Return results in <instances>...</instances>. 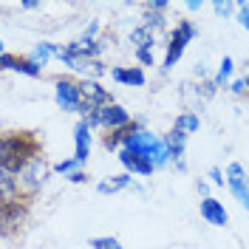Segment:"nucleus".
Instances as JSON below:
<instances>
[{
    "label": "nucleus",
    "instance_id": "1",
    "mask_svg": "<svg viewBox=\"0 0 249 249\" xmlns=\"http://www.w3.org/2000/svg\"><path fill=\"white\" fill-rule=\"evenodd\" d=\"M37 153H40V144H37L34 136H29V133H6L3 147H0V170L20 176L37 159Z\"/></svg>",
    "mask_w": 249,
    "mask_h": 249
},
{
    "label": "nucleus",
    "instance_id": "2",
    "mask_svg": "<svg viewBox=\"0 0 249 249\" xmlns=\"http://www.w3.org/2000/svg\"><path fill=\"white\" fill-rule=\"evenodd\" d=\"M124 150H133V153H142L147 156L150 161H153L156 167H164L167 161H170V153H167V144L164 139H156L153 133H147L144 127H124Z\"/></svg>",
    "mask_w": 249,
    "mask_h": 249
},
{
    "label": "nucleus",
    "instance_id": "3",
    "mask_svg": "<svg viewBox=\"0 0 249 249\" xmlns=\"http://www.w3.org/2000/svg\"><path fill=\"white\" fill-rule=\"evenodd\" d=\"M85 122L91 124V127H108V130H124V127H130V113L122 108V105H108V108L96 110L91 113Z\"/></svg>",
    "mask_w": 249,
    "mask_h": 249
},
{
    "label": "nucleus",
    "instance_id": "4",
    "mask_svg": "<svg viewBox=\"0 0 249 249\" xmlns=\"http://www.w3.org/2000/svg\"><path fill=\"white\" fill-rule=\"evenodd\" d=\"M196 37V29H193V23L190 20H181L176 31L170 34V43H167V54H164V68H173L176 62L181 60V54H184L187 43Z\"/></svg>",
    "mask_w": 249,
    "mask_h": 249
},
{
    "label": "nucleus",
    "instance_id": "5",
    "mask_svg": "<svg viewBox=\"0 0 249 249\" xmlns=\"http://www.w3.org/2000/svg\"><path fill=\"white\" fill-rule=\"evenodd\" d=\"M57 105L68 113H85L82 105V85L74 79H57Z\"/></svg>",
    "mask_w": 249,
    "mask_h": 249
},
{
    "label": "nucleus",
    "instance_id": "6",
    "mask_svg": "<svg viewBox=\"0 0 249 249\" xmlns=\"http://www.w3.org/2000/svg\"><path fill=\"white\" fill-rule=\"evenodd\" d=\"M82 105H85V113L91 116L96 110L113 105V99H110V93L105 91L96 79H85V82H82Z\"/></svg>",
    "mask_w": 249,
    "mask_h": 249
},
{
    "label": "nucleus",
    "instance_id": "7",
    "mask_svg": "<svg viewBox=\"0 0 249 249\" xmlns=\"http://www.w3.org/2000/svg\"><path fill=\"white\" fill-rule=\"evenodd\" d=\"M227 184H230L235 198L249 210V176L244 173L241 164H230V167H227Z\"/></svg>",
    "mask_w": 249,
    "mask_h": 249
},
{
    "label": "nucleus",
    "instance_id": "8",
    "mask_svg": "<svg viewBox=\"0 0 249 249\" xmlns=\"http://www.w3.org/2000/svg\"><path fill=\"white\" fill-rule=\"evenodd\" d=\"M17 178H20V187H26L29 193H34L37 187L46 181V164H43V156H37V159H34V161H31Z\"/></svg>",
    "mask_w": 249,
    "mask_h": 249
},
{
    "label": "nucleus",
    "instance_id": "9",
    "mask_svg": "<svg viewBox=\"0 0 249 249\" xmlns=\"http://www.w3.org/2000/svg\"><path fill=\"white\" fill-rule=\"evenodd\" d=\"M119 161H122L130 173H136V176H150V173L156 170V164L147 159V156L133 153V150H124V147L119 150Z\"/></svg>",
    "mask_w": 249,
    "mask_h": 249
},
{
    "label": "nucleus",
    "instance_id": "10",
    "mask_svg": "<svg viewBox=\"0 0 249 249\" xmlns=\"http://www.w3.org/2000/svg\"><path fill=\"white\" fill-rule=\"evenodd\" d=\"M201 218L207 224H213V227H227V221H230L224 204L215 201V198H204L201 201Z\"/></svg>",
    "mask_w": 249,
    "mask_h": 249
},
{
    "label": "nucleus",
    "instance_id": "11",
    "mask_svg": "<svg viewBox=\"0 0 249 249\" xmlns=\"http://www.w3.org/2000/svg\"><path fill=\"white\" fill-rule=\"evenodd\" d=\"M74 139H77V159L79 164H85L88 161V156H91V124L85 122H77V127H74Z\"/></svg>",
    "mask_w": 249,
    "mask_h": 249
},
{
    "label": "nucleus",
    "instance_id": "12",
    "mask_svg": "<svg viewBox=\"0 0 249 249\" xmlns=\"http://www.w3.org/2000/svg\"><path fill=\"white\" fill-rule=\"evenodd\" d=\"M0 62H3V68L6 71H20V74H26V77H40V65L31 60H23V57H12L9 51L0 57Z\"/></svg>",
    "mask_w": 249,
    "mask_h": 249
},
{
    "label": "nucleus",
    "instance_id": "13",
    "mask_svg": "<svg viewBox=\"0 0 249 249\" xmlns=\"http://www.w3.org/2000/svg\"><path fill=\"white\" fill-rule=\"evenodd\" d=\"M110 77L116 79V82H122V85H136V88L144 85V74H142V68H113Z\"/></svg>",
    "mask_w": 249,
    "mask_h": 249
},
{
    "label": "nucleus",
    "instance_id": "14",
    "mask_svg": "<svg viewBox=\"0 0 249 249\" xmlns=\"http://www.w3.org/2000/svg\"><path fill=\"white\" fill-rule=\"evenodd\" d=\"M184 142H187V133L176 130V127H173L170 133H167L164 144H167V153H170V159H178V156L184 153Z\"/></svg>",
    "mask_w": 249,
    "mask_h": 249
},
{
    "label": "nucleus",
    "instance_id": "15",
    "mask_svg": "<svg viewBox=\"0 0 249 249\" xmlns=\"http://www.w3.org/2000/svg\"><path fill=\"white\" fill-rule=\"evenodd\" d=\"M130 43L136 46V51H150V46H153V31L147 29V26L133 29V34H130Z\"/></svg>",
    "mask_w": 249,
    "mask_h": 249
},
{
    "label": "nucleus",
    "instance_id": "16",
    "mask_svg": "<svg viewBox=\"0 0 249 249\" xmlns=\"http://www.w3.org/2000/svg\"><path fill=\"white\" fill-rule=\"evenodd\" d=\"M127 184H130V176L124 173V176H113L110 181H102V184L96 187V190H99L102 196H110V193H119V190H124Z\"/></svg>",
    "mask_w": 249,
    "mask_h": 249
},
{
    "label": "nucleus",
    "instance_id": "17",
    "mask_svg": "<svg viewBox=\"0 0 249 249\" xmlns=\"http://www.w3.org/2000/svg\"><path fill=\"white\" fill-rule=\"evenodd\" d=\"M57 48L60 46H54V43H43V46H37L34 51H31V60L37 62V65H46V62L57 54Z\"/></svg>",
    "mask_w": 249,
    "mask_h": 249
},
{
    "label": "nucleus",
    "instance_id": "18",
    "mask_svg": "<svg viewBox=\"0 0 249 249\" xmlns=\"http://www.w3.org/2000/svg\"><path fill=\"white\" fill-rule=\"evenodd\" d=\"M198 127H201V122H198L196 113H181V116L176 119V130H181V133H196Z\"/></svg>",
    "mask_w": 249,
    "mask_h": 249
},
{
    "label": "nucleus",
    "instance_id": "19",
    "mask_svg": "<svg viewBox=\"0 0 249 249\" xmlns=\"http://www.w3.org/2000/svg\"><path fill=\"white\" fill-rule=\"evenodd\" d=\"M230 77H232V60L224 57V60H221V68H218V74H215V85H224Z\"/></svg>",
    "mask_w": 249,
    "mask_h": 249
},
{
    "label": "nucleus",
    "instance_id": "20",
    "mask_svg": "<svg viewBox=\"0 0 249 249\" xmlns=\"http://www.w3.org/2000/svg\"><path fill=\"white\" fill-rule=\"evenodd\" d=\"M91 247L93 249H122V244H119L116 238H93Z\"/></svg>",
    "mask_w": 249,
    "mask_h": 249
},
{
    "label": "nucleus",
    "instance_id": "21",
    "mask_svg": "<svg viewBox=\"0 0 249 249\" xmlns=\"http://www.w3.org/2000/svg\"><path fill=\"white\" fill-rule=\"evenodd\" d=\"M74 167H79L77 159H65V161H60V164L54 167V170H57V173H68V176H71V173H77Z\"/></svg>",
    "mask_w": 249,
    "mask_h": 249
},
{
    "label": "nucleus",
    "instance_id": "22",
    "mask_svg": "<svg viewBox=\"0 0 249 249\" xmlns=\"http://www.w3.org/2000/svg\"><path fill=\"white\" fill-rule=\"evenodd\" d=\"M144 26H147V29L153 31V29H159V26H161V15H159V12H147V17H144Z\"/></svg>",
    "mask_w": 249,
    "mask_h": 249
},
{
    "label": "nucleus",
    "instance_id": "23",
    "mask_svg": "<svg viewBox=\"0 0 249 249\" xmlns=\"http://www.w3.org/2000/svg\"><path fill=\"white\" fill-rule=\"evenodd\" d=\"M238 23L249 29V3H241V12H238Z\"/></svg>",
    "mask_w": 249,
    "mask_h": 249
},
{
    "label": "nucleus",
    "instance_id": "24",
    "mask_svg": "<svg viewBox=\"0 0 249 249\" xmlns=\"http://www.w3.org/2000/svg\"><path fill=\"white\" fill-rule=\"evenodd\" d=\"M213 9H215V15L227 17L230 12H232V3H213Z\"/></svg>",
    "mask_w": 249,
    "mask_h": 249
},
{
    "label": "nucleus",
    "instance_id": "25",
    "mask_svg": "<svg viewBox=\"0 0 249 249\" xmlns=\"http://www.w3.org/2000/svg\"><path fill=\"white\" fill-rule=\"evenodd\" d=\"M164 9H167V0H153V3H147V12H159V15H161Z\"/></svg>",
    "mask_w": 249,
    "mask_h": 249
},
{
    "label": "nucleus",
    "instance_id": "26",
    "mask_svg": "<svg viewBox=\"0 0 249 249\" xmlns=\"http://www.w3.org/2000/svg\"><path fill=\"white\" fill-rule=\"evenodd\" d=\"M210 178H213L215 184H224V181H227V178L221 176V170H218V167H213V170H210Z\"/></svg>",
    "mask_w": 249,
    "mask_h": 249
},
{
    "label": "nucleus",
    "instance_id": "27",
    "mask_svg": "<svg viewBox=\"0 0 249 249\" xmlns=\"http://www.w3.org/2000/svg\"><path fill=\"white\" fill-rule=\"evenodd\" d=\"M136 57H139L144 65H153V57H150V51H136Z\"/></svg>",
    "mask_w": 249,
    "mask_h": 249
},
{
    "label": "nucleus",
    "instance_id": "28",
    "mask_svg": "<svg viewBox=\"0 0 249 249\" xmlns=\"http://www.w3.org/2000/svg\"><path fill=\"white\" fill-rule=\"evenodd\" d=\"M68 178H71V181H74V184H82V181H85V173H71V176H68Z\"/></svg>",
    "mask_w": 249,
    "mask_h": 249
},
{
    "label": "nucleus",
    "instance_id": "29",
    "mask_svg": "<svg viewBox=\"0 0 249 249\" xmlns=\"http://www.w3.org/2000/svg\"><path fill=\"white\" fill-rule=\"evenodd\" d=\"M232 93H244V79H235L232 82Z\"/></svg>",
    "mask_w": 249,
    "mask_h": 249
},
{
    "label": "nucleus",
    "instance_id": "30",
    "mask_svg": "<svg viewBox=\"0 0 249 249\" xmlns=\"http://www.w3.org/2000/svg\"><path fill=\"white\" fill-rule=\"evenodd\" d=\"M244 91L249 93V74H247V77H244Z\"/></svg>",
    "mask_w": 249,
    "mask_h": 249
}]
</instances>
